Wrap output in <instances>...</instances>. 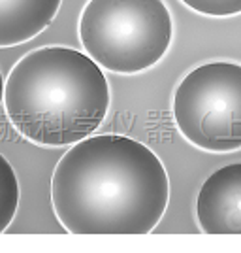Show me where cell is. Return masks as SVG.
<instances>
[{
  "mask_svg": "<svg viewBox=\"0 0 241 253\" xmlns=\"http://www.w3.org/2000/svg\"><path fill=\"white\" fill-rule=\"evenodd\" d=\"M168 201L166 167L130 136L91 134L75 142L53 170V211L70 234H149Z\"/></svg>",
  "mask_w": 241,
  "mask_h": 253,
  "instance_id": "obj_1",
  "label": "cell"
},
{
  "mask_svg": "<svg viewBox=\"0 0 241 253\" xmlns=\"http://www.w3.org/2000/svg\"><path fill=\"white\" fill-rule=\"evenodd\" d=\"M111 91L100 64L66 45L23 55L4 84V110L15 130L43 148H64L95 134Z\"/></svg>",
  "mask_w": 241,
  "mask_h": 253,
  "instance_id": "obj_2",
  "label": "cell"
},
{
  "mask_svg": "<svg viewBox=\"0 0 241 253\" xmlns=\"http://www.w3.org/2000/svg\"><path fill=\"white\" fill-rule=\"evenodd\" d=\"M77 31L96 64L130 76L162 61L173 40V19L164 0H89Z\"/></svg>",
  "mask_w": 241,
  "mask_h": 253,
  "instance_id": "obj_3",
  "label": "cell"
},
{
  "mask_svg": "<svg viewBox=\"0 0 241 253\" xmlns=\"http://www.w3.org/2000/svg\"><path fill=\"white\" fill-rule=\"evenodd\" d=\"M181 136L211 153L241 149V64L211 61L190 70L173 93Z\"/></svg>",
  "mask_w": 241,
  "mask_h": 253,
  "instance_id": "obj_4",
  "label": "cell"
},
{
  "mask_svg": "<svg viewBox=\"0 0 241 253\" xmlns=\"http://www.w3.org/2000/svg\"><path fill=\"white\" fill-rule=\"evenodd\" d=\"M196 219L206 234H241V163L215 170L202 183Z\"/></svg>",
  "mask_w": 241,
  "mask_h": 253,
  "instance_id": "obj_5",
  "label": "cell"
},
{
  "mask_svg": "<svg viewBox=\"0 0 241 253\" xmlns=\"http://www.w3.org/2000/svg\"><path fill=\"white\" fill-rule=\"evenodd\" d=\"M63 0H0V47L36 38L61 10Z\"/></svg>",
  "mask_w": 241,
  "mask_h": 253,
  "instance_id": "obj_6",
  "label": "cell"
},
{
  "mask_svg": "<svg viewBox=\"0 0 241 253\" xmlns=\"http://www.w3.org/2000/svg\"><path fill=\"white\" fill-rule=\"evenodd\" d=\"M21 189L19 179L10 161L0 153V234L8 231L17 208H19Z\"/></svg>",
  "mask_w": 241,
  "mask_h": 253,
  "instance_id": "obj_7",
  "label": "cell"
},
{
  "mask_svg": "<svg viewBox=\"0 0 241 253\" xmlns=\"http://www.w3.org/2000/svg\"><path fill=\"white\" fill-rule=\"evenodd\" d=\"M187 8L209 17H232L241 13V0H181Z\"/></svg>",
  "mask_w": 241,
  "mask_h": 253,
  "instance_id": "obj_8",
  "label": "cell"
},
{
  "mask_svg": "<svg viewBox=\"0 0 241 253\" xmlns=\"http://www.w3.org/2000/svg\"><path fill=\"white\" fill-rule=\"evenodd\" d=\"M4 84H6V80H4V76L0 72V104L4 102Z\"/></svg>",
  "mask_w": 241,
  "mask_h": 253,
  "instance_id": "obj_9",
  "label": "cell"
}]
</instances>
